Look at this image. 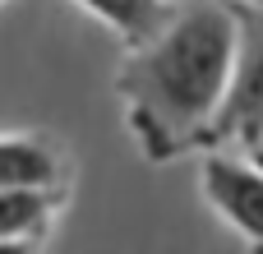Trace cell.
<instances>
[{
	"mask_svg": "<svg viewBox=\"0 0 263 254\" xmlns=\"http://www.w3.org/2000/svg\"><path fill=\"white\" fill-rule=\"evenodd\" d=\"M0 254H32V241H0Z\"/></svg>",
	"mask_w": 263,
	"mask_h": 254,
	"instance_id": "52a82bcc",
	"label": "cell"
},
{
	"mask_svg": "<svg viewBox=\"0 0 263 254\" xmlns=\"http://www.w3.org/2000/svg\"><path fill=\"white\" fill-rule=\"evenodd\" d=\"M231 19H236V56L208 143L263 148V5H231Z\"/></svg>",
	"mask_w": 263,
	"mask_h": 254,
	"instance_id": "7a4b0ae2",
	"label": "cell"
},
{
	"mask_svg": "<svg viewBox=\"0 0 263 254\" xmlns=\"http://www.w3.org/2000/svg\"><path fill=\"white\" fill-rule=\"evenodd\" d=\"M236 56V19L227 0H185L157 37L129 46L116 69L125 120L148 162L208 143L213 116L227 97Z\"/></svg>",
	"mask_w": 263,
	"mask_h": 254,
	"instance_id": "6da1fadb",
	"label": "cell"
},
{
	"mask_svg": "<svg viewBox=\"0 0 263 254\" xmlns=\"http://www.w3.org/2000/svg\"><path fill=\"white\" fill-rule=\"evenodd\" d=\"M55 208H60V190H37V185L0 190V241H37V236H46Z\"/></svg>",
	"mask_w": 263,
	"mask_h": 254,
	"instance_id": "8992f818",
	"label": "cell"
},
{
	"mask_svg": "<svg viewBox=\"0 0 263 254\" xmlns=\"http://www.w3.org/2000/svg\"><path fill=\"white\" fill-rule=\"evenodd\" d=\"M254 254H263V250H254Z\"/></svg>",
	"mask_w": 263,
	"mask_h": 254,
	"instance_id": "9c48e42d",
	"label": "cell"
},
{
	"mask_svg": "<svg viewBox=\"0 0 263 254\" xmlns=\"http://www.w3.org/2000/svg\"><path fill=\"white\" fill-rule=\"evenodd\" d=\"M60 190V157L51 143L28 139V134H0V190Z\"/></svg>",
	"mask_w": 263,
	"mask_h": 254,
	"instance_id": "277c9868",
	"label": "cell"
},
{
	"mask_svg": "<svg viewBox=\"0 0 263 254\" xmlns=\"http://www.w3.org/2000/svg\"><path fill=\"white\" fill-rule=\"evenodd\" d=\"M88 14H97L125 46H143L148 37H157L166 28V19L176 14L171 0H74Z\"/></svg>",
	"mask_w": 263,
	"mask_h": 254,
	"instance_id": "5b68a950",
	"label": "cell"
},
{
	"mask_svg": "<svg viewBox=\"0 0 263 254\" xmlns=\"http://www.w3.org/2000/svg\"><path fill=\"white\" fill-rule=\"evenodd\" d=\"M231 5H263V0H231Z\"/></svg>",
	"mask_w": 263,
	"mask_h": 254,
	"instance_id": "ba28073f",
	"label": "cell"
},
{
	"mask_svg": "<svg viewBox=\"0 0 263 254\" xmlns=\"http://www.w3.org/2000/svg\"><path fill=\"white\" fill-rule=\"evenodd\" d=\"M203 199L217 217H227L254 250H263V171L240 157H203Z\"/></svg>",
	"mask_w": 263,
	"mask_h": 254,
	"instance_id": "3957f363",
	"label": "cell"
}]
</instances>
